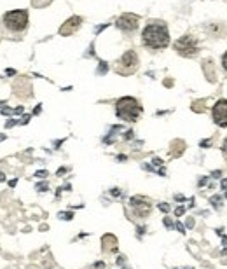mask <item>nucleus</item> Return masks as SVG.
I'll list each match as a JSON object with an SVG mask.
<instances>
[{
	"label": "nucleus",
	"instance_id": "1",
	"mask_svg": "<svg viewBox=\"0 0 227 269\" xmlns=\"http://www.w3.org/2000/svg\"><path fill=\"white\" fill-rule=\"evenodd\" d=\"M141 42L149 49H164L169 44V32L163 21H152L141 32Z\"/></svg>",
	"mask_w": 227,
	"mask_h": 269
},
{
	"label": "nucleus",
	"instance_id": "2",
	"mask_svg": "<svg viewBox=\"0 0 227 269\" xmlns=\"http://www.w3.org/2000/svg\"><path fill=\"white\" fill-rule=\"evenodd\" d=\"M2 21H4V28H6L7 34L21 35V34H25V30L28 28V12L23 9L9 11L4 14Z\"/></svg>",
	"mask_w": 227,
	"mask_h": 269
},
{
	"label": "nucleus",
	"instance_id": "3",
	"mask_svg": "<svg viewBox=\"0 0 227 269\" xmlns=\"http://www.w3.org/2000/svg\"><path fill=\"white\" fill-rule=\"evenodd\" d=\"M116 114H117V117H121L123 121L135 122V121H138V117L141 116V105L138 100H135V98L124 96L116 103Z\"/></svg>",
	"mask_w": 227,
	"mask_h": 269
},
{
	"label": "nucleus",
	"instance_id": "4",
	"mask_svg": "<svg viewBox=\"0 0 227 269\" xmlns=\"http://www.w3.org/2000/svg\"><path fill=\"white\" fill-rule=\"evenodd\" d=\"M138 55H136L135 51H126L123 56H121V60L117 61L116 65V72L121 73V75H131V73H135L138 70Z\"/></svg>",
	"mask_w": 227,
	"mask_h": 269
},
{
	"label": "nucleus",
	"instance_id": "5",
	"mask_svg": "<svg viewBox=\"0 0 227 269\" xmlns=\"http://www.w3.org/2000/svg\"><path fill=\"white\" fill-rule=\"evenodd\" d=\"M175 51L180 56H184V58H194V56L197 55V51H200V47H197V40L194 39L192 35L180 37V39L175 42Z\"/></svg>",
	"mask_w": 227,
	"mask_h": 269
},
{
	"label": "nucleus",
	"instance_id": "6",
	"mask_svg": "<svg viewBox=\"0 0 227 269\" xmlns=\"http://www.w3.org/2000/svg\"><path fill=\"white\" fill-rule=\"evenodd\" d=\"M138 16L135 14H123L121 18H117V28L123 32H126V34H133V32L138 28Z\"/></svg>",
	"mask_w": 227,
	"mask_h": 269
},
{
	"label": "nucleus",
	"instance_id": "7",
	"mask_svg": "<svg viewBox=\"0 0 227 269\" xmlns=\"http://www.w3.org/2000/svg\"><path fill=\"white\" fill-rule=\"evenodd\" d=\"M129 206H131V210L135 211V215H138V217H147L152 210L151 201H147V199H144V198H138V196L129 199Z\"/></svg>",
	"mask_w": 227,
	"mask_h": 269
},
{
	"label": "nucleus",
	"instance_id": "8",
	"mask_svg": "<svg viewBox=\"0 0 227 269\" xmlns=\"http://www.w3.org/2000/svg\"><path fill=\"white\" fill-rule=\"evenodd\" d=\"M212 116H213L215 124L225 128L227 126V100H218L217 103L213 105Z\"/></svg>",
	"mask_w": 227,
	"mask_h": 269
},
{
	"label": "nucleus",
	"instance_id": "9",
	"mask_svg": "<svg viewBox=\"0 0 227 269\" xmlns=\"http://www.w3.org/2000/svg\"><path fill=\"white\" fill-rule=\"evenodd\" d=\"M80 23H82V18H79V16H74V18H70L67 23L62 24V28H60V35L68 37V35L75 34V32L79 30Z\"/></svg>",
	"mask_w": 227,
	"mask_h": 269
},
{
	"label": "nucleus",
	"instance_id": "10",
	"mask_svg": "<svg viewBox=\"0 0 227 269\" xmlns=\"http://www.w3.org/2000/svg\"><path fill=\"white\" fill-rule=\"evenodd\" d=\"M101 247H103L105 254H112V252L117 250V238L114 234H105L101 238Z\"/></svg>",
	"mask_w": 227,
	"mask_h": 269
},
{
	"label": "nucleus",
	"instance_id": "11",
	"mask_svg": "<svg viewBox=\"0 0 227 269\" xmlns=\"http://www.w3.org/2000/svg\"><path fill=\"white\" fill-rule=\"evenodd\" d=\"M51 0H32V4H34V6H37V7H44L46 6V4H49Z\"/></svg>",
	"mask_w": 227,
	"mask_h": 269
},
{
	"label": "nucleus",
	"instance_id": "12",
	"mask_svg": "<svg viewBox=\"0 0 227 269\" xmlns=\"http://www.w3.org/2000/svg\"><path fill=\"white\" fill-rule=\"evenodd\" d=\"M222 67H224L225 70H227V52H225L224 56H222Z\"/></svg>",
	"mask_w": 227,
	"mask_h": 269
},
{
	"label": "nucleus",
	"instance_id": "13",
	"mask_svg": "<svg viewBox=\"0 0 227 269\" xmlns=\"http://www.w3.org/2000/svg\"><path fill=\"white\" fill-rule=\"evenodd\" d=\"M222 152H224V156L227 157V140L224 142V145H222Z\"/></svg>",
	"mask_w": 227,
	"mask_h": 269
},
{
	"label": "nucleus",
	"instance_id": "14",
	"mask_svg": "<svg viewBox=\"0 0 227 269\" xmlns=\"http://www.w3.org/2000/svg\"><path fill=\"white\" fill-rule=\"evenodd\" d=\"M46 187H47L46 183H39V185H37V189H39V191H44V189H46Z\"/></svg>",
	"mask_w": 227,
	"mask_h": 269
},
{
	"label": "nucleus",
	"instance_id": "15",
	"mask_svg": "<svg viewBox=\"0 0 227 269\" xmlns=\"http://www.w3.org/2000/svg\"><path fill=\"white\" fill-rule=\"evenodd\" d=\"M222 189H227V180L222 182Z\"/></svg>",
	"mask_w": 227,
	"mask_h": 269
}]
</instances>
